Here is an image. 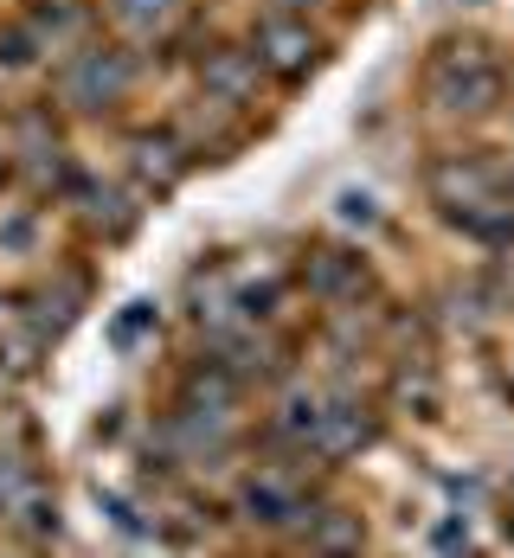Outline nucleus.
I'll return each mask as SVG.
<instances>
[{"instance_id": "f257e3e1", "label": "nucleus", "mask_w": 514, "mask_h": 558, "mask_svg": "<svg viewBox=\"0 0 514 558\" xmlns=\"http://www.w3.org/2000/svg\"><path fill=\"white\" fill-rule=\"evenodd\" d=\"M425 90H431V104L451 116H482L502 104V64L489 58L482 39H451V46H438L431 58V71H425Z\"/></svg>"}, {"instance_id": "f03ea898", "label": "nucleus", "mask_w": 514, "mask_h": 558, "mask_svg": "<svg viewBox=\"0 0 514 558\" xmlns=\"http://www.w3.org/2000/svg\"><path fill=\"white\" fill-rule=\"evenodd\" d=\"M129 77H135L129 52H110V46H97V52H77L71 64H64V77H58V97H64L71 110L97 116V110H110V104H122Z\"/></svg>"}, {"instance_id": "7ed1b4c3", "label": "nucleus", "mask_w": 514, "mask_h": 558, "mask_svg": "<svg viewBox=\"0 0 514 558\" xmlns=\"http://www.w3.org/2000/svg\"><path fill=\"white\" fill-rule=\"evenodd\" d=\"M431 199L451 213V219H469V213H482V206H495V173L482 168V161H469V155H444V161H431Z\"/></svg>"}, {"instance_id": "20e7f679", "label": "nucleus", "mask_w": 514, "mask_h": 558, "mask_svg": "<svg viewBox=\"0 0 514 558\" xmlns=\"http://www.w3.org/2000/svg\"><path fill=\"white\" fill-rule=\"evenodd\" d=\"M251 52H258V64H264V71H277V77H289V84H296V77L315 64V52H322V46H315V33H309L296 13H271V20L258 26V46H251Z\"/></svg>"}, {"instance_id": "39448f33", "label": "nucleus", "mask_w": 514, "mask_h": 558, "mask_svg": "<svg viewBox=\"0 0 514 558\" xmlns=\"http://www.w3.org/2000/svg\"><path fill=\"white\" fill-rule=\"evenodd\" d=\"M373 444H380V417H373V404H360V398H335V404H322L315 456L347 462V456H360V449H373Z\"/></svg>"}, {"instance_id": "423d86ee", "label": "nucleus", "mask_w": 514, "mask_h": 558, "mask_svg": "<svg viewBox=\"0 0 514 558\" xmlns=\"http://www.w3.org/2000/svg\"><path fill=\"white\" fill-rule=\"evenodd\" d=\"M302 289L315 302H354L367 289V257L360 251H342V244H315L302 257Z\"/></svg>"}, {"instance_id": "0eeeda50", "label": "nucleus", "mask_w": 514, "mask_h": 558, "mask_svg": "<svg viewBox=\"0 0 514 558\" xmlns=\"http://www.w3.org/2000/svg\"><path fill=\"white\" fill-rule=\"evenodd\" d=\"M77 308H84V277H58L52 289L33 295V308H26V335L39 340V347H52V340L71 335Z\"/></svg>"}, {"instance_id": "6e6552de", "label": "nucleus", "mask_w": 514, "mask_h": 558, "mask_svg": "<svg viewBox=\"0 0 514 558\" xmlns=\"http://www.w3.org/2000/svg\"><path fill=\"white\" fill-rule=\"evenodd\" d=\"M258 71H264V64H258V52H206V64H200V84H206V97H213V104H231V110H238V104H251V97H258Z\"/></svg>"}, {"instance_id": "1a4fd4ad", "label": "nucleus", "mask_w": 514, "mask_h": 558, "mask_svg": "<svg viewBox=\"0 0 514 558\" xmlns=\"http://www.w3.org/2000/svg\"><path fill=\"white\" fill-rule=\"evenodd\" d=\"M360 539H367V526H360V513H347V507L315 513V526H309L315 558H360Z\"/></svg>"}, {"instance_id": "9d476101", "label": "nucleus", "mask_w": 514, "mask_h": 558, "mask_svg": "<svg viewBox=\"0 0 514 558\" xmlns=\"http://www.w3.org/2000/svg\"><path fill=\"white\" fill-rule=\"evenodd\" d=\"M129 161L142 173V186H155V193H168L174 180H180V168H187L168 135H135V155H129Z\"/></svg>"}, {"instance_id": "9b49d317", "label": "nucleus", "mask_w": 514, "mask_h": 558, "mask_svg": "<svg viewBox=\"0 0 514 558\" xmlns=\"http://www.w3.org/2000/svg\"><path fill=\"white\" fill-rule=\"evenodd\" d=\"M84 225H91V231H104V238H129L135 206H129L116 186H84Z\"/></svg>"}, {"instance_id": "f8f14e48", "label": "nucleus", "mask_w": 514, "mask_h": 558, "mask_svg": "<svg viewBox=\"0 0 514 558\" xmlns=\"http://www.w3.org/2000/svg\"><path fill=\"white\" fill-rule=\"evenodd\" d=\"M277 430H284L289 444H315V430H322V398H315V391H289Z\"/></svg>"}, {"instance_id": "ddd939ff", "label": "nucleus", "mask_w": 514, "mask_h": 558, "mask_svg": "<svg viewBox=\"0 0 514 558\" xmlns=\"http://www.w3.org/2000/svg\"><path fill=\"white\" fill-rule=\"evenodd\" d=\"M393 391H399V404H411L418 417H438V386H431V373H425V366H399Z\"/></svg>"}, {"instance_id": "4468645a", "label": "nucleus", "mask_w": 514, "mask_h": 558, "mask_svg": "<svg viewBox=\"0 0 514 558\" xmlns=\"http://www.w3.org/2000/svg\"><path fill=\"white\" fill-rule=\"evenodd\" d=\"M168 13L174 0H116V26H129V33H155Z\"/></svg>"}, {"instance_id": "2eb2a0df", "label": "nucleus", "mask_w": 514, "mask_h": 558, "mask_svg": "<svg viewBox=\"0 0 514 558\" xmlns=\"http://www.w3.org/2000/svg\"><path fill=\"white\" fill-rule=\"evenodd\" d=\"M26 495H33V475H26V462L0 449V513H20V501H26Z\"/></svg>"}, {"instance_id": "dca6fc26", "label": "nucleus", "mask_w": 514, "mask_h": 558, "mask_svg": "<svg viewBox=\"0 0 514 558\" xmlns=\"http://www.w3.org/2000/svg\"><path fill=\"white\" fill-rule=\"evenodd\" d=\"M33 58H39V33H33L26 20L0 33V64H7V71H20V64H33Z\"/></svg>"}, {"instance_id": "f3484780", "label": "nucleus", "mask_w": 514, "mask_h": 558, "mask_svg": "<svg viewBox=\"0 0 514 558\" xmlns=\"http://www.w3.org/2000/svg\"><path fill=\"white\" fill-rule=\"evenodd\" d=\"M148 328H155V302H129V308L110 322V340H116V347H135Z\"/></svg>"}, {"instance_id": "a211bd4d", "label": "nucleus", "mask_w": 514, "mask_h": 558, "mask_svg": "<svg viewBox=\"0 0 514 558\" xmlns=\"http://www.w3.org/2000/svg\"><path fill=\"white\" fill-rule=\"evenodd\" d=\"M33 238H39V225H33V213H13V219H0V251H33Z\"/></svg>"}, {"instance_id": "6ab92c4d", "label": "nucleus", "mask_w": 514, "mask_h": 558, "mask_svg": "<svg viewBox=\"0 0 514 558\" xmlns=\"http://www.w3.org/2000/svg\"><path fill=\"white\" fill-rule=\"evenodd\" d=\"M26 533H33V539H46V533H58V507L46 501V495H26Z\"/></svg>"}, {"instance_id": "aec40b11", "label": "nucleus", "mask_w": 514, "mask_h": 558, "mask_svg": "<svg viewBox=\"0 0 514 558\" xmlns=\"http://www.w3.org/2000/svg\"><path fill=\"white\" fill-rule=\"evenodd\" d=\"M342 219L347 225H373V219H380V206H373L367 193H342Z\"/></svg>"}, {"instance_id": "412c9836", "label": "nucleus", "mask_w": 514, "mask_h": 558, "mask_svg": "<svg viewBox=\"0 0 514 558\" xmlns=\"http://www.w3.org/2000/svg\"><path fill=\"white\" fill-rule=\"evenodd\" d=\"M309 7H322V0H277V13H309Z\"/></svg>"}, {"instance_id": "4be33fe9", "label": "nucleus", "mask_w": 514, "mask_h": 558, "mask_svg": "<svg viewBox=\"0 0 514 558\" xmlns=\"http://www.w3.org/2000/svg\"><path fill=\"white\" fill-rule=\"evenodd\" d=\"M0 186H7V155H0Z\"/></svg>"}]
</instances>
